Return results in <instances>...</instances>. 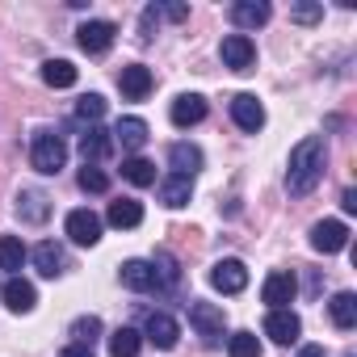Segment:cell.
Wrapping results in <instances>:
<instances>
[{"label": "cell", "mask_w": 357, "mask_h": 357, "mask_svg": "<svg viewBox=\"0 0 357 357\" xmlns=\"http://www.w3.org/2000/svg\"><path fill=\"white\" fill-rule=\"evenodd\" d=\"M290 17H294L298 26H315V22L324 17V9H319V5H294V9H290Z\"/></svg>", "instance_id": "obj_36"}, {"label": "cell", "mask_w": 357, "mask_h": 357, "mask_svg": "<svg viewBox=\"0 0 357 357\" xmlns=\"http://www.w3.org/2000/svg\"><path fill=\"white\" fill-rule=\"evenodd\" d=\"M143 336H147L155 349H172V344H176V336H181V328H176V319H172V315L151 311V315H147V324H143Z\"/></svg>", "instance_id": "obj_13"}, {"label": "cell", "mask_w": 357, "mask_h": 357, "mask_svg": "<svg viewBox=\"0 0 357 357\" xmlns=\"http://www.w3.org/2000/svg\"><path fill=\"white\" fill-rule=\"evenodd\" d=\"M340 206H344V215H357V190H344L340 194Z\"/></svg>", "instance_id": "obj_38"}, {"label": "cell", "mask_w": 357, "mask_h": 357, "mask_svg": "<svg viewBox=\"0 0 357 357\" xmlns=\"http://www.w3.org/2000/svg\"><path fill=\"white\" fill-rule=\"evenodd\" d=\"M160 13H164L168 22H185V17H190V9H185V5H160Z\"/></svg>", "instance_id": "obj_37"}, {"label": "cell", "mask_w": 357, "mask_h": 357, "mask_svg": "<svg viewBox=\"0 0 357 357\" xmlns=\"http://www.w3.org/2000/svg\"><path fill=\"white\" fill-rule=\"evenodd\" d=\"M227 353H231V357H261L257 332H231V336H227Z\"/></svg>", "instance_id": "obj_32"}, {"label": "cell", "mask_w": 357, "mask_h": 357, "mask_svg": "<svg viewBox=\"0 0 357 357\" xmlns=\"http://www.w3.org/2000/svg\"><path fill=\"white\" fill-rule=\"evenodd\" d=\"M68 240L80 244V248H93L101 240V219L93 211H72L68 215Z\"/></svg>", "instance_id": "obj_12"}, {"label": "cell", "mask_w": 357, "mask_h": 357, "mask_svg": "<svg viewBox=\"0 0 357 357\" xmlns=\"http://www.w3.org/2000/svg\"><path fill=\"white\" fill-rule=\"evenodd\" d=\"M349 357H353V353H349Z\"/></svg>", "instance_id": "obj_41"}, {"label": "cell", "mask_w": 357, "mask_h": 357, "mask_svg": "<svg viewBox=\"0 0 357 357\" xmlns=\"http://www.w3.org/2000/svg\"><path fill=\"white\" fill-rule=\"evenodd\" d=\"M118 278H122V286H126V290H135V294H147V290H155L151 261H126V265L118 269Z\"/></svg>", "instance_id": "obj_20"}, {"label": "cell", "mask_w": 357, "mask_h": 357, "mask_svg": "<svg viewBox=\"0 0 357 357\" xmlns=\"http://www.w3.org/2000/svg\"><path fill=\"white\" fill-rule=\"evenodd\" d=\"M143 332L139 328H114L109 332V357H139Z\"/></svg>", "instance_id": "obj_27"}, {"label": "cell", "mask_w": 357, "mask_h": 357, "mask_svg": "<svg viewBox=\"0 0 357 357\" xmlns=\"http://www.w3.org/2000/svg\"><path fill=\"white\" fill-rule=\"evenodd\" d=\"M252 63H257L252 38H248V34H227V38H223V68H231V72H252Z\"/></svg>", "instance_id": "obj_6"}, {"label": "cell", "mask_w": 357, "mask_h": 357, "mask_svg": "<svg viewBox=\"0 0 357 357\" xmlns=\"http://www.w3.org/2000/svg\"><path fill=\"white\" fill-rule=\"evenodd\" d=\"M328 315H332V324H336L340 332L357 328V294H353V290H340V294L328 303Z\"/></svg>", "instance_id": "obj_24"}, {"label": "cell", "mask_w": 357, "mask_h": 357, "mask_svg": "<svg viewBox=\"0 0 357 357\" xmlns=\"http://www.w3.org/2000/svg\"><path fill=\"white\" fill-rule=\"evenodd\" d=\"M17 219H22V223H34V227L47 223V219H51V198H47L43 190H22V194H17Z\"/></svg>", "instance_id": "obj_14"}, {"label": "cell", "mask_w": 357, "mask_h": 357, "mask_svg": "<svg viewBox=\"0 0 357 357\" xmlns=\"http://www.w3.org/2000/svg\"><path fill=\"white\" fill-rule=\"evenodd\" d=\"M155 22H160V5H147V9H143V17H139V38H143V43H151Z\"/></svg>", "instance_id": "obj_35"}, {"label": "cell", "mask_w": 357, "mask_h": 357, "mask_svg": "<svg viewBox=\"0 0 357 357\" xmlns=\"http://www.w3.org/2000/svg\"><path fill=\"white\" fill-rule=\"evenodd\" d=\"M118 89H122V97H126V101H143V97L151 93V68H143V63H130V68H122V76H118Z\"/></svg>", "instance_id": "obj_15"}, {"label": "cell", "mask_w": 357, "mask_h": 357, "mask_svg": "<svg viewBox=\"0 0 357 357\" xmlns=\"http://www.w3.org/2000/svg\"><path fill=\"white\" fill-rule=\"evenodd\" d=\"M0 294H5V307H9V311H17V315L34 311V303H38V294H34V286H30L26 278H9Z\"/></svg>", "instance_id": "obj_19"}, {"label": "cell", "mask_w": 357, "mask_h": 357, "mask_svg": "<svg viewBox=\"0 0 357 357\" xmlns=\"http://www.w3.org/2000/svg\"><path fill=\"white\" fill-rule=\"evenodd\" d=\"M101 114H105V97H101V93H84V97L76 101V122H93V126H97Z\"/></svg>", "instance_id": "obj_33"}, {"label": "cell", "mask_w": 357, "mask_h": 357, "mask_svg": "<svg viewBox=\"0 0 357 357\" xmlns=\"http://www.w3.org/2000/svg\"><path fill=\"white\" fill-rule=\"evenodd\" d=\"M190 324H194V332L202 336V344H219V340H223V328H227L223 307L202 303V298H194V303H190Z\"/></svg>", "instance_id": "obj_3"}, {"label": "cell", "mask_w": 357, "mask_h": 357, "mask_svg": "<svg viewBox=\"0 0 357 357\" xmlns=\"http://www.w3.org/2000/svg\"><path fill=\"white\" fill-rule=\"evenodd\" d=\"M109 151H114V135H109L105 126H89V130L80 135V155H84V164H101Z\"/></svg>", "instance_id": "obj_16"}, {"label": "cell", "mask_w": 357, "mask_h": 357, "mask_svg": "<svg viewBox=\"0 0 357 357\" xmlns=\"http://www.w3.org/2000/svg\"><path fill=\"white\" fill-rule=\"evenodd\" d=\"M265 336L269 340H278V344H294L298 336H303V319L286 307V311H269L265 315Z\"/></svg>", "instance_id": "obj_10"}, {"label": "cell", "mask_w": 357, "mask_h": 357, "mask_svg": "<svg viewBox=\"0 0 357 357\" xmlns=\"http://www.w3.org/2000/svg\"><path fill=\"white\" fill-rule=\"evenodd\" d=\"M231 118H236L240 130L257 135V130L265 126V105H261L252 93H236V97H231Z\"/></svg>", "instance_id": "obj_9"}, {"label": "cell", "mask_w": 357, "mask_h": 357, "mask_svg": "<svg viewBox=\"0 0 357 357\" xmlns=\"http://www.w3.org/2000/svg\"><path fill=\"white\" fill-rule=\"evenodd\" d=\"M59 357H93V349H84V344H68Z\"/></svg>", "instance_id": "obj_39"}, {"label": "cell", "mask_w": 357, "mask_h": 357, "mask_svg": "<svg viewBox=\"0 0 357 357\" xmlns=\"http://www.w3.org/2000/svg\"><path fill=\"white\" fill-rule=\"evenodd\" d=\"M139 223H143V206H139L135 198H118V202H109V227L130 231V227H139Z\"/></svg>", "instance_id": "obj_26"}, {"label": "cell", "mask_w": 357, "mask_h": 357, "mask_svg": "<svg viewBox=\"0 0 357 357\" xmlns=\"http://www.w3.org/2000/svg\"><path fill=\"white\" fill-rule=\"evenodd\" d=\"M43 80H47L51 89H72V84H76V68H72L68 59H47V63H43Z\"/></svg>", "instance_id": "obj_31"}, {"label": "cell", "mask_w": 357, "mask_h": 357, "mask_svg": "<svg viewBox=\"0 0 357 357\" xmlns=\"http://www.w3.org/2000/svg\"><path fill=\"white\" fill-rule=\"evenodd\" d=\"M22 265H26V244H22L17 236H0V269L17 278Z\"/></svg>", "instance_id": "obj_29"}, {"label": "cell", "mask_w": 357, "mask_h": 357, "mask_svg": "<svg viewBox=\"0 0 357 357\" xmlns=\"http://www.w3.org/2000/svg\"><path fill=\"white\" fill-rule=\"evenodd\" d=\"M114 139L126 147V151H139L151 135H147V122L143 118H118V126H114Z\"/></svg>", "instance_id": "obj_25"}, {"label": "cell", "mask_w": 357, "mask_h": 357, "mask_svg": "<svg viewBox=\"0 0 357 357\" xmlns=\"http://www.w3.org/2000/svg\"><path fill=\"white\" fill-rule=\"evenodd\" d=\"M122 176H126L130 185L147 190V185H155V164L143 160V155H126V160H122Z\"/></svg>", "instance_id": "obj_28"}, {"label": "cell", "mask_w": 357, "mask_h": 357, "mask_svg": "<svg viewBox=\"0 0 357 357\" xmlns=\"http://www.w3.org/2000/svg\"><path fill=\"white\" fill-rule=\"evenodd\" d=\"M151 273H155V290H164V294H172L176 286H181V265H176V257L172 252H155V261H151Z\"/></svg>", "instance_id": "obj_21"}, {"label": "cell", "mask_w": 357, "mask_h": 357, "mask_svg": "<svg viewBox=\"0 0 357 357\" xmlns=\"http://www.w3.org/2000/svg\"><path fill=\"white\" fill-rule=\"evenodd\" d=\"M298 357H324V344H303Z\"/></svg>", "instance_id": "obj_40"}, {"label": "cell", "mask_w": 357, "mask_h": 357, "mask_svg": "<svg viewBox=\"0 0 357 357\" xmlns=\"http://www.w3.org/2000/svg\"><path fill=\"white\" fill-rule=\"evenodd\" d=\"M168 118H172V126H198L202 118H206V97L202 93H181L172 101V109H168Z\"/></svg>", "instance_id": "obj_11"}, {"label": "cell", "mask_w": 357, "mask_h": 357, "mask_svg": "<svg viewBox=\"0 0 357 357\" xmlns=\"http://www.w3.org/2000/svg\"><path fill=\"white\" fill-rule=\"evenodd\" d=\"M80 190H84V194H105V190H109V176H105L97 164H84V168H80Z\"/></svg>", "instance_id": "obj_34"}, {"label": "cell", "mask_w": 357, "mask_h": 357, "mask_svg": "<svg viewBox=\"0 0 357 357\" xmlns=\"http://www.w3.org/2000/svg\"><path fill=\"white\" fill-rule=\"evenodd\" d=\"M194 198V181H190V176H164V181H160V206H168V211H181L185 202Z\"/></svg>", "instance_id": "obj_17"}, {"label": "cell", "mask_w": 357, "mask_h": 357, "mask_svg": "<svg viewBox=\"0 0 357 357\" xmlns=\"http://www.w3.org/2000/svg\"><path fill=\"white\" fill-rule=\"evenodd\" d=\"M34 265H38L43 278H59L63 265H68V257H63V248H59L55 240H43V244L34 248Z\"/></svg>", "instance_id": "obj_23"}, {"label": "cell", "mask_w": 357, "mask_h": 357, "mask_svg": "<svg viewBox=\"0 0 357 357\" xmlns=\"http://www.w3.org/2000/svg\"><path fill=\"white\" fill-rule=\"evenodd\" d=\"M211 286H215L219 294H240V290L248 286V269H244V261H236V257L219 261V265L211 269Z\"/></svg>", "instance_id": "obj_8"}, {"label": "cell", "mask_w": 357, "mask_h": 357, "mask_svg": "<svg viewBox=\"0 0 357 357\" xmlns=\"http://www.w3.org/2000/svg\"><path fill=\"white\" fill-rule=\"evenodd\" d=\"M344 244H349V227H344L340 219H324V223L311 227V248H315V252L332 257V252H340Z\"/></svg>", "instance_id": "obj_7"}, {"label": "cell", "mask_w": 357, "mask_h": 357, "mask_svg": "<svg viewBox=\"0 0 357 357\" xmlns=\"http://www.w3.org/2000/svg\"><path fill=\"white\" fill-rule=\"evenodd\" d=\"M269 0H240V5H231V22L240 26V30H257V26H265L269 22Z\"/></svg>", "instance_id": "obj_18"}, {"label": "cell", "mask_w": 357, "mask_h": 357, "mask_svg": "<svg viewBox=\"0 0 357 357\" xmlns=\"http://www.w3.org/2000/svg\"><path fill=\"white\" fill-rule=\"evenodd\" d=\"M294 294H298V282H294V273H286V269L269 273L265 286H261V298L269 303V311H286V307L294 303Z\"/></svg>", "instance_id": "obj_4"}, {"label": "cell", "mask_w": 357, "mask_h": 357, "mask_svg": "<svg viewBox=\"0 0 357 357\" xmlns=\"http://www.w3.org/2000/svg\"><path fill=\"white\" fill-rule=\"evenodd\" d=\"M324 160H328V147H324L319 135H307L303 143H294V151H290V168H286V190H290V198H307V194L319 185Z\"/></svg>", "instance_id": "obj_1"}, {"label": "cell", "mask_w": 357, "mask_h": 357, "mask_svg": "<svg viewBox=\"0 0 357 357\" xmlns=\"http://www.w3.org/2000/svg\"><path fill=\"white\" fill-rule=\"evenodd\" d=\"M30 164H34L43 176H59V168L68 164V143H63V135L38 130V135H34V147H30Z\"/></svg>", "instance_id": "obj_2"}, {"label": "cell", "mask_w": 357, "mask_h": 357, "mask_svg": "<svg viewBox=\"0 0 357 357\" xmlns=\"http://www.w3.org/2000/svg\"><path fill=\"white\" fill-rule=\"evenodd\" d=\"M168 164H172L176 176H190V181H194V172L202 168V151L194 143H172L168 147Z\"/></svg>", "instance_id": "obj_22"}, {"label": "cell", "mask_w": 357, "mask_h": 357, "mask_svg": "<svg viewBox=\"0 0 357 357\" xmlns=\"http://www.w3.org/2000/svg\"><path fill=\"white\" fill-rule=\"evenodd\" d=\"M114 34H118L114 22H84V26L76 30V43H80L84 55H105V51L114 47Z\"/></svg>", "instance_id": "obj_5"}, {"label": "cell", "mask_w": 357, "mask_h": 357, "mask_svg": "<svg viewBox=\"0 0 357 357\" xmlns=\"http://www.w3.org/2000/svg\"><path fill=\"white\" fill-rule=\"evenodd\" d=\"M101 319L97 315H80V319H72V328H68V336H72V344H84V349H93V340H101Z\"/></svg>", "instance_id": "obj_30"}]
</instances>
